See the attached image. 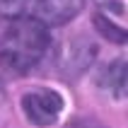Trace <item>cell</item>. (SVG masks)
I'll list each match as a JSON object with an SVG mask.
<instances>
[{
  "instance_id": "cell-2",
  "label": "cell",
  "mask_w": 128,
  "mask_h": 128,
  "mask_svg": "<svg viewBox=\"0 0 128 128\" xmlns=\"http://www.w3.org/2000/svg\"><path fill=\"white\" fill-rule=\"evenodd\" d=\"M2 14L32 17L46 27H60L75 20L82 10V0H0Z\"/></svg>"
},
{
  "instance_id": "cell-1",
  "label": "cell",
  "mask_w": 128,
  "mask_h": 128,
  "mask_svg": "<svg viewBox=\"0 0 128 128\" xmlns=\"http://www.w3.org/2000/svg\"><path fill=\"white\" fill-rule=\"evenodd\" d=\"M48 27L32 17H0V63L17 72L32 70L48 51Z\"/></svg>"
},
{
  "instance_id": "cell-5",
  "label": "cell",
  "mask_w": 128,
  "mask_h": 128,
  "mask_svg": "<svg viewBox=\"0 0 128 128\" xmlns=\"http://www.w3.org/2000/svg\"><path fill=\"white\" fill-rule=\"evenodd\" d=\"M99 85L114 99H126L128 97V58H118L114 63H109L99 78Z\"/></svg>"
},
{
  "instance_id": "cell-6",
  "label": "cell",
  "mask_w": 128,
  "mask_h": 128,
  "mask_svg": "<svg viewBox=\"0 0 128 128\" xmlns=\"http://www.w3.org/2000/svg\"><path fill=\"white\" fill-rule=\"evenodd\" d=\"M94 27H97V32H99L104 39H109V41L114 44H128V29L118 27L116 22H111L106 17V14H94Z\"/></svg>"
},
{
  "instance_id": "cell-4",
  "label": "cell",
  "mask_w": 128,
  "mask_h": 128,
  "mask_svg": "<svg viewBox=\"0 0 128 128\" xmlns=\"http://www.w3.org/2000/svg\"><path fill=\"white\" fill-rule=\"evenodd\" d=\"M94 44H90L87 39H78V41H68L58 53V70L63 78H78L90 68V63L94 60Z\"/></svg>"
},
{
  "instance_id": "cell-3",
  "label": "cell",
  "mask_w": 128,
  "mask_h": 128,
  "mask_svg": "<svg viewBox=\"0 0 128 128\" xmlns=\"http://www.w3.org/2000/svg\"><path fill=\"white\" fill-rule=\"evenodd\" d=\"M63 97L56 92V90H32L22 97L20 106L27 116V121L32 126H39V128H46V126H53L58 121V116L63 111Z\"/></svg>"
},
{
  "instance_id": "cell-7",
  "label": "cell",
  "mask_w": 128,
  "mask_h": 128,
  "mask_svg": "<svg viewBox=\"0 0 128 128\" xmlns=\"http://www.w3.org/2000/svg\"><path fill=\"white\" fill-rule=\"evenodd\" d=\"M68 128H102L97 121H92V118H80V121H72Z\"/></svg>"
}]
</instances>
